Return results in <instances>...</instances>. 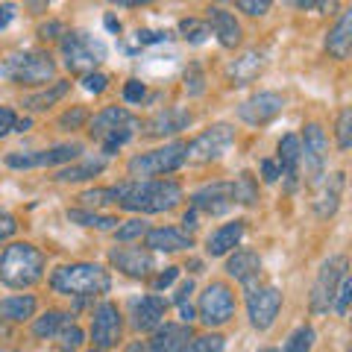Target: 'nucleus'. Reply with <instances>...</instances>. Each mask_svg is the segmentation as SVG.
Masks as SVG:
<instances>
[{"label":"nucleus","mask_w":352,"mask_h":352,"mask_svg":"<svg viewBox=\"0 0 352 352\" xmlns=\"http://www.w3.org/2000/svg\"><path fill=\"white\" fill-rule=\"evenodd\" d=\"M115 197L120 208L141 214H159L170 212V208L182 200V188L173 179H126L115 185Z\"/></svg>","instance_id":"nucleus-1"},{"label":"nucleus","mask_w":352,"mask_h":352,"mask_svg":"<svg viewBox=\"0 0 352 352\" xmlns=\"http://www.w3.org/2000/svg\"><path fill=\"white\" fill-rule=\"evenodd\" d=\"M44 276V256L41 250H36L32 244H9L0 256V282L6 288L24 291L32 288L36 282H41Z\"/></svg>","instance_id":"nucleus-2"},{"label":"nucleus","mask_w":352,"mask_h":352,"mask_svg":"<svg viewBox=\"0 0 352 352\" xmlns=\"http://www.w3.org/2000/svg\"><path fill=\"white\" fill-rule=\"evenodd\" d=\"M50 288L65 296L85 300V296L106 294L112 288V279H109V270L100 267V264H65V267L53 270Z\"/></svg>","instance_id":"nucleus-3"},{"label":"nucleus","mask_w":352,"mask_h":352,"mask_svg":"<svg viewBox=\"0 0 352 352\" xmlns=\"http://www.w3.org/2000/svg\"><path fill=\"white\" fill-rule=\"evenodd\" d=\"M138 129H141V120L120 106H106L103 112H97L91 120V138L103 144V156H112Z\"/></svg>","instance_id":"nucleus-4"},{"label":"nucleus","mask_w":352,"mask_h":352,"mask_svg":"<svg viewBox=\"0 0 352 352\" xmlns=\"http://www.w3.org/2000/svg\"><path fill=\"white\" fill-rule=\"evenodd\" d=\"M182 164H185V144L182 141H173V144H164V147H156L150 153L132 156L126 170H129L132 179H159L164 173L179 170Z\"/></svg>","instance_id":"nucleus-5"},{"label":"nucleus","mask_w":352,"mask_h":352,"mask_svg":"<svg viewBox=\"0 0 352 352\" xmlns=\"http://www.w3.org/2000/svg\"><path fill=\"white\" fill-rule=\"evenodd\" d=\"M62 59L74 74H91L106 59V44L100 38L88 36L82 30H71L62 36Z\"/></svg>","instance_id":"nucleus-6"},{"label":"nucleus","mask_w":352,"mask_h":352,"mask_svg":"<svg viewBox=\"0 0 352 352\" xmlns=\"http://www.w3.org/2000/svg\"><path fill=\"white\" fill-rule=\"evenodd\" d=\"M0 74L21 82V85H44L47 80L56 76V65H53V59L47 56V53L24 50V53H12V56L3 62Z\"/></svg>","instance_id":"nucleus-7"},{"label":"nucleus","mask_w":352,"mask_h":352,"mask_svg":"<svg viewBox=\"0 0 352 352\" xmlns=\"http://www.w3.org/2000/svg\"><path fill=\"white\" fill-rule=\"evenodd\" d=\"M346 279V256H332L329 261L320 264L317 279L311 285V311L326 314L335 302V294L340 288V282Z\"/></svg>","instance_id":"nucleus-8"},{"label":"nucleus","mask_w":352,"mask_h":352,"mask_svg":"<svg viewBox=\"0 0 352 352\" xmlns=\"http://www.w3.org/2000/svg\"><path fill=\"white\" fill-rule=\"evenodd\" d=\"M235 141V129L229 124H214L208 126L206 132H200L191 144H185V162H197V164H206V162H214L220 159L223 153L232 147Z\"/></svg>","instance_id":"nucleus-9"},{"label":"nucleus","mask_w":352,"mask_h":352,"mask_svg":"<svg viewBox=\"0 0 352 352\" xmlns=\"http://www.w3.org/2000/svg\"><path fill=\"white\" fill-rule=\"evenodd\" d=\"M247 308H250V323L258 332H267L276 323V314L282 308V291L276 285H252V288H247Z\"/></svg>","instance_id":"nucleus-10"},{"label":"nucleus","mask_w":352,"mask_h":352,"mask_svg":"<svg viewBox=\"0 0 352 352\" xmlns=\"http://www.w3.org/2000/svg\"><path fill=\"white\" fill-rule=\"evenodd\" d=\"M326 153H329V141L320 124H308L302 138H300V164H305V176L317 185L323 179V168H326Z\"/></svg>","instance_id":"nucleus-11"},{"label":"nucleus","mask_w":352,"mask_h":352,"mask_svg":"<svg viewBox=\"0 0 352 352\" xmlns=\"http://www.w3.org/2000/svg\"><path fill=\"white\" fill-rule=\"evenodd\" d=\"M82 156V144H56L50 150H36V153H9L6 164L15 170H30V168H53V164H65Z\"/></svg>","instance_id":"nucleus-12"},{"label":"nucleus","mask_w":352,"mask_h":352,"mask_svg":"<svg viewBox=\"0 0 352 352\" xmlns=\"http://www.w3.org/2000/svg\"><path fill=\"white\" fill-rule=\"evenodd\" d=\"M197 308H200V320L206 326H223L232 320V314H235V296L229 291V285L212 282L200 294V305Z\"/></svg>","instance_id":"nucleus-13"},{"label":"nucleus","mask_w":352,"mask_h":352,"mask_svg":"<svg viewBox=\"0 0 352 352\" xmlns=\"http://www.w3.org/2000/svg\"><path fill=\"white\" fill-rule=\"evenodd\" d=\"M91 340L94 349H112L120 340V311L115 302H100L91 317Z\"/></svg>","instance_id":"nucleus-14"},{"label":"nucleus","mask_w":352,"mask_h":352,"mask_svg":"<svg viewBox=\"0 0 352 352\" xmlns=\"http://www.w3.org/2000/svg\"><path fill=\"white\" fill-rule=\"evenodd\" d=\"M282 106H285L282 94L258 91V94H252L250 100H244L238 106V118L244 120V124H250V126H261V124H270V120L282 112Z\"/></svg>","instance_id":"nucleus-15"},{"label":"nucleus","mask_w":352,"mask_h":352,"mask_svg":"<svg viewBox=\"0 0 352 352\" xmlns=\"http://www.w3.org/2000/svg\"><path fill=\"white\" fill-rule=\"evenodd\" d=\"M191 206L194 212H203V214H226L229 208L235 206V197H232V182H208L203 185L200 191L191 194Z\"/></svg>","instance_id":"nucleus-16"},{"label":"nucleus","mask_w":352,"mask_h":352,"mask_svg":"<svg viewBox=\"0 0 352 352\" xmlns=\"http://www.w3.org/2000/svg\"><path fill=\"white\" fill-rule=\"evenodd\" d=\"M109 261L132 279H144L147 273L156 267V258H153V252L147 247H118L109 252Z\"/></svg>","instance_id":"nucleus-17"},{"label":"nucleus","mask_w":352,"mask_h":352,"mask_svg":"<svg viewBox=\"0 0 352 352\" xmlns=\"http://www.w3.org/2000/svg\"><path fill=\"white\" fill-rule=\"evenodd\" d=\"M191 126V112L182 106H170V109H162V112H156L147 126H144V135L147 138H164V135H176V132L188 129Z\"/></svg>","instance_id":"nucleus-18"},{"label":"nucleus","mask_w":352,"mask_h":352,"mask_svg":"<svg viewBox=\"0 0 352 352\" xmlns=\"http://www.w3.org/2000/svg\"><path fill=\"white\" fill-rule=\"evenodd\" d=\"M132 326L138 332H153L164 323V311H168V302L162 296L150 294V296H141V300H132Z\"/></svg>","instance_id":"nucleus-19"},{"label":"nucleus","mask_w":352,"mask_h":352,"mask_svg":"<svg viewBox=\"0 0 352 352\" xmlns=\"http://www.w3.org/2000/svg\"><path fill=\"white\" fill-rule=\"evenodd\" d=\"M344 173H329L317 182V194H314V212L317 217H332L340 206V194H344Z\"/></svg>","instance_id":"nucleus-20"},{"label":"nucleus","mask_w":352,"mask_h":352,"mask_svg":"<svg viewBox=\"0 0 352 352\" xmlns=\"http://www.w3.org/2000/svg\"><path fill=\"white\" fill-rule=\"evenodd\" d=\"M206 27H208V32H214L217 41L223 44V47H229V50L241 44V24L235 21L232 12H226L223 6H212V9H208Z\"/></svg>","instance_id":"nucleus-21"},{"label":"nucleus","mask_w":352,"mask_h":352,"mask_svg":"<svg viewBox=\"0 0 352 352\" xmlns=\"http://www.w3.org/2000/svg\"><path fill=\"white\" fill-rule=\"evenodd\" d=\"M191 340V329L188 326H173V323H164L156 329V335L147 340L144 352H182Z\"/></svg>","instance_id":"nucleus-22"},{"label":"nucleus","mask_w":352,"mask_h":352,"mask_svg":"<svg viewBox=\"0 0 352 352\" xmlns=\"http://www.w3.org/2000/svg\"><path fill=\"white\" fill-rule=\"evenodd\" d=\"M226 273L229 276H235L244 288H252V285L258 282L261 276V258L258 252L252 250H235V256H229L226 261Z\"/></svg>","instance_id":"nucleus-23"},{"label":"nucleus","mask_w":352,"mask_h":352,"mask_svg":"<svg viewBox=\"0 0 352 352\" xmlns=\"http://www.w3.org/2000/svg\"><path fill=\"white\" fill-rule=\"evenodd\" d=\"M279 173L285 176V188L294 191L296 188V179H300V138L296 135H285L279 141Z\"/></svg>","instance_id":"nucleus-24"},{"label":"nucleus","mask_w":352,"mask_h":352,"mask_svg":"<svg viewBox=\"0 0 352 352\" xmlns=\"http://www.w3.org/2000/svg\"><path fill=\"white\" fill-rule=\"evenodd\" d=\"M264 62H267V59H264V50L252 47V50L241 53V56L226 68V74H229V80H232L235 85H250L264 71Z\"/></svg>","instance_id":"nucleus-25"},{"label":"nucleus","mask_w":352,"mask_h":352,"mask_svg":"<svg viewBox=\"0 0 352 352\" xmlns=\"http://www.w3.org/2000/svg\"><path fill=\"white\" fill-rule=\"evenodd\" d=\"M244 220H235V223H226V226H220V229H214L212 235H208V241H206V252L208 256H226L229 250H235L238 244H241V238H244Z\"/></svg>","instance_id":"nucleus-26"},{"label":"nucleus","mask_w":352,"mask_h":352,"mask_svg":"<svg viewBox=\"0 0 352 352\" xmlns=\"http://www.w3.org/2000/svg\"><path fill=\"white\" fill-rule=\"evenodd\" d=\"M147 247L159 252H179L191 247V235H185L182 229H173V226L147 229Z\"/></svg>","instance_id":"nucleus-27"},{"label":"nucleus","mask_w":352,"mask_h":352,"mask_svg":"<svg viewBox=\"0 0 352 352\" xmlns=\"http://www.w3.org/2000/svg\"><path fill=\"white\" fill-rule=\"evenodd\" d=\"M349 47H352V9H344L338 24L332 27V32H329V38H326V50L332 53L335 59H346Z\"/></svg>","instance_id":"nucleus-28"},{"label":"nucleus","mask_w":352,"mask_h":352,"mask_svg":"<svg viewBox=\"0 0 352 352\" xmlns=\"http://www.w3.org/2000/svg\"><path fill=\"white\" fill-rule=\"evenodd\" d=\"M32 311H36V296H30V294H15V296L0 300V317L3 320H12V323L30 320Z\"/></svg>","instance_id":"nucleus-29"},{"label":"nucleus","mask_w":352,"mask_h":352,"mask_svg":"<svg viewBox=\"0 0 352 352\" xmlns=\"http://www.w3.org/2000/svg\"><path fill=\"white\" fill-rule=\"evenodd\" d=\"M103 170H106V156H91L80 164H68L65 170L56 173V179L59 182H82V179H91V176L103 173Z\"/></svg>","instance_id":"nucleus-30"},{"label":"nucleus","mask_w":352,"mask_h":352,"mask_svg":"<svg viewBox=\"0 0 352 352\" xmlns=\"http://www.w3.org/2000/svg\"><path fill=\"white\" fill-rule=\"evenodd\" d=\"M68 88H71V82H65V80H56L50 88H44V91H38V94H32V97H27L24 100V106L30 109V112H41V109H47V106H53V103H59L65 94H68Z\"/></svg>","instance_id":"nucleus-31"},{"label":"nucleus","mask_w":352,"mask_h":352,"mask_svg":"<svg viewBox=\"0 0 352 352\" xmlns=\"http://www.w3.org/2000/svg\"><path fill=\"white\" fill-rule=\"evenodd\" d=\"M68 220L80 226H91V229H103V232H115L118 229V217H109V214H97V212H85V208H71Z\"/></svg>","instance_id":"nucleus-32"},{"label":"nucleus","mask_w":352,"mask_h":352,"mask_svg":"<svg viewBox=\"0 0 352 352\" xmlns=\"http://www.w3.org/2000/svg\"><path fill=\"white\" fill-rule=\"evenodd\" d=\"M232 197H235V203H241V206H256V200H258V182H256V176H252L250 170L235 176Z\"/></svg>","instance_id":"nucleus-33"},{"label":"nucleus","mask_w":352,"mask_h":352,"mask_svg":"<svg viewBox=\"0 0 352 352\" xmlns=\"http://www.w3.org/2000/svg\"><path fill=\"white\" fill-rule=\"evenodd\" d=\"M65 326H68V314H62V311H47V314H41L38 320L32 323V332H36L38 338H53V335H59Z\"/></svg>","instance_id":"nucleus-34"},{"label":"nucleus","mask_w":352,"mask_h":352,"mask_svg":"<svg viewBox=\"0 0 352 352\" xmlns=\"http://www.w3.org/2000/svg\"><path fill=\"white\" fill-rule=\"evenodd\" d=\"M311 346H314V329L311 326H300L288 340H285L282 352H311Z\"/></svg>","instance_id":"nucleus-35"},{"label":"nucleus","mask_w":352,"mask_h":352,"mask_svg":"<svg viewBox=\"0 0 352 352\" xmlns=\"http://www.w3.org/2000/svg\"><path fill=\"white\" fill-rule=\"evenodd\" d=\"M226 340L223 335H203V338H191V344L182 352H223Z\"/></svg>","instance_id":"nucleus-36"},{"label":"nucleus","mask_w":352,"mask_h":352,"mask_svg":"<svg viewBox=\"0 0 352 352\" xmlns=\"http://www.w3.org/2000/svg\"><path fill=\"white\" fill-rule=\"evenodd\" d=\"M179 32L185 38H188L191 44H203L208 38V27L203 24V21H197V18H185L179 21Z\"/></svg>","instance_id":"nucleus-37"},{"label":"nucleus","mask_w":352,"mask_h":352,"mask_svg":"<svg viewBox=\"0 0 352 352\" xmlns=\"http://www.w3.org/2000/svg\"><path fill=\"white\" fill-rule=\"evenodd\" d=\"M338 147L340 150H349L352 144V109H340V115H338Z\"/></svg>","instance_id":"nucleus-38"},{"label":"nucleus","mask_w":352,"mask_h":352,"mask_svg":"<svg viewBox=\"0 0 352 352\" xmlns=\"http://www.w3.org/2000/svg\"><path fill=\"white\" fill-rule=\"evenodd\" d=\"M185 91L191 97H200L206 91V76L197 65H188V71H185Z\"/></svg>","instance_id":"nucleus-39"},{"label":"nucleus","mask_w":352,"mask_h":352,"mask_svg":"<svg viewBox=\"0 0 352 352\" xmlns=\"http://www.w3.org/2000/svg\"><path fill=\"white\" fill-rule=\"evenodd\" d=\"M144 232H147V223H144V220H138V217H135V220H126L124 226L115 229L118 241H132V238H141Z\"/></svg>","instance_id":"nucleus-40"},{"label":"nucleus","mask_w":352,"mask_h":352,"mask_svg":"<svg viewBox=\"0 0 352 352\" xmlns=\"http://www.w3.org/2000/svg\"><path fill=\"white\" fill-rule=\"evenodd\" d=\"M80 200L85 206H106V203H118V197H115V188H94V191H85Z\"/></svg>","instance_id":"nucleus-41"},{"label":"nucleus","mask_w":352,"mask_h":352,"mask_svg":"<svg viewBox=\"0 0 352 352\" xmlns=\"http://www.w3.org/2000/svg\"><path fill=\"white\" fill-rule=\"evenodd\" d=\"M85 118H88V112L82 106H74L71 112H65L62 118H59V126L62 129H80L82 124H85Z\"/></svg>","instance_id":"nucleus-42"},{"label":"nucleus","mask_w":352,"mask_h":352,"mask_svg":"<svg viewBox=\"0 0 352 352\" xmlns=\"http://www.w3.org/2000/svg\"><path fill=\"white\" fill-rule=\"evenodd\" d=\"M82 88H85V91H91V94H100V91H106V88H109V76L100 74V71L85 74L82 76Z\"/></svg>","instance_id":"nucleus-43"},{"label":"nucleus","mask_w":352,"mask_h":352,"mask_svg":"<svg viewBox=\"0 0 352 352\" xmlns=\"http://www.w3.org/2000/svg\"><path fill=\"white\" fill-rule=\"evenodd\" d=\"M349 296H352V279L346 276L344 282H340V288H338V294H335V302H332V308H335V311H338V314H346Z\"/></svg>","instance_id":"nucleus-44"},{"label":"nucleus","mask_w":352,"mask_h":352,"mask_svg":"<svg viewBox=\"0 0 352 352\" xmlns=\"http://www.w3.org/2000/svg\"><path fill=\"white\" fill-rule=\"evenodd\" d=\"M144 82H138V80H129L126 85H124V100L126 103H141L144 100Z\"/></svg>","instance_id":"nucleus-45"},{"label":"nucleus","mask_w":352,"mask_h":352,"mask_svg":"<svg viewBox=\"0 0 352 352\" xmlns=\"http://www.w3.org/2000/svg\"><path fill=\"white\" fill-rule=\"evenodd\" d=\"M59 338H62V344H65V346L74 349V346H80V344H82V338H85V335H82V329H80V326H65L62 332H59Z\"/></svg>","instance_id":"nucleus-46"},{"label":"nucleus","mask_w":352,"mask_h":352,"mask_svg":"<svg viewBox=\"0 0 352 352\" xmlns=\"http://www.w3.org/2000/svg\"><path fill=\"white\" fill-rule=\"evenodd\" d=\"M15 124H18V115L12 112V109L0 106V138L9 135V132H15Z\"/></svg>","instance_id":"nucleus-47"},{"label":"nucleus","mask_w":352,"mask_h":352,"mask_svg":"<svg viewBox=\"0 0 352 352\" xmlns=\"http://www.w3.org/2000/svg\"><path fill=\"white\" fill-rule=\"evenodd\" d=\"M238 9L247 15H264L270 9L267 0H238Z\"/></svg>","instance_id":"nucleus-48"},{"label":"nucleus","mask_w":352,"mask_h":352,"mask_svg":"<svg viewBox=\"0 0 352 352\" xmlns=\"http://www.w3.org/2000/svg\"><path fill=\"white\" fill-rule=\"evenodd\" d=\"M261 176H264V182H267V185H273V182H276L279 179V164L276 162H273V159H264L261 162Z\"/></svg>","instance_id":"nucleus-49"},{"label":"nucleus","mask_w":352,"mask_h":352,"mask_svg":"<svg viewBox=\"0 0 352 352\" xmlns=\"http://www.w3.org/2000/svg\"><path fill=\"white\" fill-rule=\"evenodd\" d=\"M15 229H18V220L9 214V212H0V238L15 235Z\"/></svg>","instance_id":"nucleus-50"},{"label":"nucleus","mask_w":352,"mask_h":352,"mask_svg":"<svg viewBox=\"0 0 352 352\" xmlns=\"http://www.w3.org/2000/svg\"><path fill=\"white\" fill-rule=\"evenodd\" d=\"M176 276H179V267H168L164 273H159V279L153 282V288H156V291H164L168 285H173V279H176Z\"/></svg>","instance_id":"nucleus-51"},{"label":"nucleus","mask_w":352,"mask_h":352,"mask_svg":"<svg viewBox=\"0 0 352 352\" xmlns=\"http://www.w3.org/2000/svg\"><path fill=\"white\" fill-rule=\"evenodd\" d=\"M164 38H170L168 32H159V30H138V41L141 44H159Z\"/></svg>","instance_id":"nucleus-52"},{"label":"nucleus","mask_w":352,"mask_h":352,"mask_svg":"<svg viewBox=\"0 0 352 352\" xmlns=\"http://www.w3.org/2000/svg\"><path fill=\"white\" fill-rule=\"evenodd\" d=\"M194 291V282L188 279V282H182L179 285V291H176V305H179V308H185V305H188V294Z\"/></svg>","instance_id":"nucleus-53"},{"label":"nucleus","mask_w":352,"mask_h":352,"mask_svg":"<svg viewBox=\"0 0 352 352\" xmlns=\"http://www.w3.org/2000/svg\"><path fill=\"white\" fill-rule=\"evenodd\" d=\"M56 32H62V24H59V21H50V24H44L38 30V36L41 38H56Z\"/></svg>","instance_id":"nucleus-54"},{"label":"nucleus","mask_w":352,"mask_h":352,"mask_svg":"<svg viewBox=\"0 0 352 352\" xmlns=\"http://www.w3.org/2000/svg\"><path fill=\"white\" fill-rule=\"evenodd\" d=\"M12 18H15V6H12V3H3V6H0V30L9 27V21H12Z\"/></svg>","instance_id":"nucleus-55"},{"label":"nucleus","mask_w":352,"mask_h":352,"mask_svg":"<svg viewBox=\"0 0 352 352\" xmlns=\"http://www.w3.org/2000/svg\"><path fill=\"white\" fill-rule=\"evenodd\" d=\"M182 226H185V235H188V229H194V226H197V212H194V208L182 217Z\"/></svg>","instance_id":"nucleus-56"},{"label":"nucleus","mask_w":352,"mask_h":352,"mask_svg":"<svg viewBox=\"0 0 352 352\" xmlns=\"http://www.w3.org/2000/svg\"><path fill=\"white\" fill-rule=\"evenodd\" d=\"M103 24H106V30H109V32H120V24H118V18H115V15H106Z\"/></svg>","instance_id":"nucleus-57"},{"label":"nucleus","mask_w":352,"mask_h":352,"mask_svg":"<svg viewBox=\"0 0 352 352\" xmlns=\"http://www.w3.org/2000/svg\"><path fill=\"white\" fill-rule=\"evenodd\" d=\"M15 129H18V132H24V129H30V118H24V120H18V124H15Z\"/></svg>","instance_id":"nucleus-58"},{"label":"nucleus","mask_w":352,"mask_h":352,"mask_svg":"<svg viewBox=\"0 0 352 352\" xmlns=\"http://www.w3.org/2000/svg\"><path fill=\"white\" fill-rule=\"evenodd\" d=\"M261 352H276V349H261Z\"/></svg>","instance_id":"nucleus-59"},{"label":"nucleus","mask_w":352,"mask_h":352,"mask_svg":"<svg viewBox=\"0 0 352 352\" xmlns=\"http://www.w3.org/2000/svg\"><path fill=\"white\" fill-rule=\"evenodd\" d=\"M88 352H100V349H88Z\"/></svg>","instance_id":"nucleus-60"}]
</instances>
